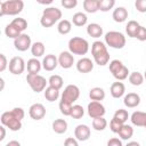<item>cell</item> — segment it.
I'll return each instance as SVG.
<instances>
[{
  "instance_id": "obj_1",
  "label": "cell",
  "mask_w": 146,
  "mask_h": 146,
  "mask_svg": "<svg viewBox=\"0 0 146 146\" xmlns=\"http://www.w3.org/2000/svg\"><path fill=\"white\" fill-rule=\"evenodd\" d=\"M91 55L95 63L99 66H105L110 62V54L107 51L106 43L103 41H95L91 44Z\"/></svg>"
},
{
  "instance_id": "obj_2",
  "label": "cell",
  "mask_w": 146,
  "mask_h": 146,
  "mask_svg": "<svg viewBox=\"0 0 146 146\" xmlns=\"http://www.w3.org/2000/svg\"><path fill=\"white\" fill-rule=\"evenodd\" d=\"M24 9V2L23 0H7L2 1L0 6V16L9 15V16H16Z\"/></svg>"
},
{
  "instance_id": "obj_3",
  "label": "cell",
  "mask_w": 146,
  "mask_h": 146,
  "mask_svg": "<svg viewBox=\"0 0 146 146\" xmlns=\"http://www.w3.org/2000/svg\"><path fill=\"white\" fill-rule=\"evenodd\" d=\"M106 46L113 49H122L125 46V36L119 31H110L104 36Z\"/></svg>"
},
{
  "instance_id": "obj_4",
  "label": "cell",
  "mask_w": 146,
  "mask_h": 146,
  "mask_svg": "<svg viewBox=\"0 0 146 146\" xmlns=\"http://www.w3.org/2000/svg\"><path fill=\"white\" fill-rule=\"evenodd\" d=\"M68 50L73 55H86L89 50V42L81 36H73L68 41Z\"/></svg>"
},
{
  "instance_id": "obj_5",
  "label": "cell",
  "mask_w": 146,
  "mask_h": 146,
  "mask_svg": "<svg viewBox=\"0 0 146 146\" xmlns=\"http://www.w3.org/2000/svg\"><path fill=\"white\" fill-rule=\"evenodd\" d=\"M26 81L29 83V86L31 87V89L39 94L41 91H44V89L47 88V83L48 81L46 80V78H43L40 74H32V73H27L26 75Z\"/></svg>"
},
{
  "instance_id": "obj_6",
  "label": "cell",
  "mask_w": 146,
  "mask_h": 146,
  "mask_svg": "<svg viewBox=\"0 0 146 146\" xmlns=\"http://www.w3.org/2000/svg\"><path fill=\"white\" fill-rule=\"evenodd\" d=\"M0 121L3 125H6L9 130L11 131H18L21 130L22 128V120H18L13 113L11 111H7V112H3L1 114V117H0Z\"/></svg>"
},
{
  "instance_id": "obj_7",
  "label": "cell",
  "mask_w": 146,
  "mask_h": 146,
  "mask_svg": "<svg viewBox=\"0 0 146 146\" xmlns=\"http://www.w3.org/2000/svg\"><path fill=\"white\" fill-rule=\"evenodd\" d=\"M8 68H9V72L14 75H21L25 68H26V63L24 62V59L19 56H15L13 57L10 60H9V64H8Z\"/></svg>"
},
{
  "instance_id": "obj_8",
  "label": "cell",
  "mask_w": 146,
  "mask_h": 146,
  "mask_svg": "<svg viewBox=\"0 0 146 146\" xmlns=\"http://www.w3.org/2000/svg\"><path fill=\"white\" fill-rule=\"evenodd\" d=\"M80 97V89L78 86L75 84H68L65 87L62 96H60V99L63 100H66L68 103H74L78 100V98Z\"/></svg>"
},
{
  "instance_id": "obj_9",
  "label": "cell",
  "mask_w": 146,
  "mask_h": 146,
  "mask_svg": "<svg viewBox=\"0 0 146 146\" xmlns=\"http://www.w3.org/2000/svg\"><path fill=\"white\" fill-rule=\"evenodd\" d=\"M14 46L15 49L18 51H26L27 49H31L32 46L31 36L26 33H21L16 39H14Z\"/></svg>"
},
{
  "instance_id": "obj_10",
  "label": "cell",
  "mask_w": 146,
  "mask_h": 146,
  "mask_svg": "<svg viewBox=\"0 0 146 146\" xmlns=\"http://www.w3.org/2000/svg\"><path fill=\"white\" fill-rule=\"evenodd\" d=\"M87 111H88V115L91 119H95V117H98V116H104L105 113H106L105 106L98 100H91L88 104Z\"/></svg>"
},
{
  "instance_id": "obj_11",
  "label": "cell",
  "mask_w": 146,
  "mask_h": 146,
  "mask_svg": "<svg viewBox=\"0 0 146 146\" xmlns=\"http://www.w3.org/2000/svg\"><path fill=\"white\" fill-rule=\"evenodd\" d=\"M29 115L31 116V119H33L35 121H39V120H41L46 116V107L40 103H35V104L30 106Z\"/></svg>"
},
{
  "instance_id": "obj_12",
  "label": "cell",
  "mask_w": 146,
  "mask_h": 146,
  "mask_svg": "<svg viewBox=\"0 0 146 146\" xmlns=\"http://www.w3.org/2000/svg\"><path fill=\"white\" fill-rule=\"evenodd\" d=\"M58 64L60 65L62 68L67 70L71 68L74 64V57L73 54L68 50V51H62L58 56Z\"/></svg>"
},
{
  "instance_id": "obj_13",
  "label": "cell",
  "mask_w": 146,
  "mask_h": 146,
  "mask_svg": "<svg viewBox=\"0 0 146 146\" xmlns=\"http://www.w3.org/2000/svg\"><path fill=\"white\" fill-rule=\"evenodd\" d=\"M90 133H91V130L87 124H78L74 129V137L79 141L88 140L90 137Z\"/></svg>"
},
{
  "instance_id": "obj_14",
  "label": "cell",
  "mask_w": 146,
  "mask_h": 146,
  "mask_svg": "<svg viewBox=\"0 0 146 146\" xmlns=\"http://www.w3.org/2000/svg\"><path fill=\"white\" fill-rule=\"evenodd\" d=\"M76 70L80 73H89L94 70V62L88 57H82L76 62Z\"/></svg>"
},
{
  "instance_id": "obj_15",
  "label": "cell",
  "mask_w": 146,
  "mask_h": 146,
  "mask_svg": "<svg viewBox=\"0 0 146 146\" xmlns=\"http://www.w3.org/2000/svg\"><path fill=\"white\" fill-rule=\"evenodd\" d=\"M57 65H58V58L52 54L46 55L42 59V67L48 72L54 71L57 67Z\"/></svg>"
},
{
  "instance_id": "obj_16",
  "label": "cell",
  "mask_w": 146,
  "mask_h": 146,
  "mask_svg": "<svg viewBox=\"0 0 146 146\" xmlns=\"http://www.w3.org/2000/svg\"><path fill=\"white\" fill-rule=\"evenodd\" d=\"M123 104L129 108H135L140 104V96L136 92H129L123 97Z\"/></svg>"
},
{
  "instance_id": "obj_17",
  "label": "cell",
  "mask_w": 146,
  "mask_h": 146,
  "mask_svg": "<svg viewBox=\"0 0 146 146\" xmlns=\"http://www.w3.org/2000/svg\"><path fill=\"white\" fill-rule=\"evenodd\" d=\"M130 121L136 127H144L146 125V112L136 111L130 115Z\"/></svg>"
},
{
  "instance_id": "obj_18",
  "label": "cell",
  "mask_w": 146,
  "mask_h": 146,
  "mask_svg": "<svg viewBox=\"0 0 146 146\" xmlns=\"http://www.w3.org/2000/svg\"><path fill=\"white\" fill-rule=\"evenodd\" d=\"M110 91H111V95L113 98H121L125 92V87L122 82L116 81V82H113L111 84Z\"/></svg>"
},
{
  "instance_id": "obj_19",
  "label": "cell",
  "mask_w": 146,
  "mask_h": 146,
  "mask_svg": "<svg viewBox=\"0 0 146 146\" xmlns=\"http://www.w3.org/2000/svg\"><path fill=\"white\" fill-rule=\"evenodd\" d=\"M112 17L116 23H123L128 18V10L125 7H117L113 10Z\"/></svg>"
},
{
  "instance_id": "obj_20",
  "label": "cell",
  "mask_w": 146,
  "mask_h": 146,
  "mask_svg": "<svg viewBox=\"0 0 146 146\" xmlns=\"http://www.w3.org/2000/svg\"><path fill=\"white\" fill-rule=\"evenodd\" d=\"M42 15L51 18L55 22H58L62 18V11H60V9H58L56 7H47L46 9H43Z\"/></svg>"
},
{
  "instance_id": "obj_21",
  "label": "cell",
  "mask_w": 146,
  "mask_h": 146,
  "mask_svg": "<svg viewBox=\"0 0 146 146\" xmlns=\"http://www.w3.org/2000/svg\"><path fill=\"white\" fill-rule=\"evenodd\" d=\"M87 33L91 38H100L103 35V27L97 23H90L87 26Z\"/></svg>"
},
{
  "instance_id": "obj_22",
  "label": "cell",
  "mask_w": 146,
  "mask_h": 146,
  "mask_svg": "<svg viewBox=\"0 0 146 146\" xmlns=\"http://www.w3.org/2000/svg\"><path fill=\"white\" fill-rule=\"evenodd\" d=\"M41 67H42V63H41L36 57L29 59L27 63H26L27 72H29V73H32V74H38V73L40 72Z\"/></svg>"
},
{
  "instance_id": "obj_23",
  "label": "cell",
  "mask_w": 146,
  "mask_h": 146,
  "mask_svg": "<svg viewBox=\"0 0 146 146\" xmlns=\"http://www.w3.org/2000/svg\"><path fill=\"white\" fill-rule=\"evenodd\" d=\"M67 127H68V124L64 119H56L52 122V130L58 135L65 133L67 131Z\"/></svg>"
},
{
  "instance_id": "obj_24",
  "label": "cell",
  "mask_w": 146,
  "mask_h": 146,
  "mask_svg": "<svg viewBox=\"0 0 146 146\" xmlns=\"http://www.w3.org/2000/svg\"><path fill=\"white\" fill-rule=\"evenodd\" d=\"M117 135H119V137L122 140H129L133 136V128L131 125H129V124L123 123L122 127H121V129L119 130Z\"/></svg>"
},
{
  "instance_id": "obj_25",
  "label": "cell",
  "mask_w": 146,
  "mask_h": 146,
  "mask_svg": "<svg viewBox=\"0 0 146 146\" xmlns=\"http://www.w3.org/2000/svg\"><path fill=\"white\" fill-rule=\"evenodd\" d=\"M83 9L88 14H95L99 10V0H84Z\"/></svg>"
},
{
  "instance_id": "obj_26",
  "label": "cell",
  "mask_w": 146,
  "mask_h": 146,
  "mask_svg": "<svg viewBox=\"0 0 146 146\" xmlns=\"http://www.w3.org/2000/svg\"><path fill=\"white\" fill-rule=\"evenodd\" d=\"M44 98L48 102H55L59 98V89L54 88L51 86H48L44 89Z\"/></svg>"
},
{
  "instance_id": "obj_27",
  "label": "cell",
  "mask_w": 146,
  "mask_h": 146,
  "mask_svg": "<svg viewBox=\"0 0 146 146\" xmlns=\"http://www.w3.org/2000/svg\"><path fill=\"white\" fill-rule=\"evenodd\" d=\"M87 22H88V17H87V15H86L84 13H82V11L75 13V14L73 15V17H72V23H73L75 26H78V27L84 26V25L87 24Z\"/></svg>"
},
{
  "instance_id": "obj_28",
  "label": "cell",
  "mask_w": 146,
  "mask_h": 146,
  "mask_svg": "<svg viewBox=\"0 0 146 146\" xmlns=\"http://www.w3.org/2000/svg\"><path fill=\"white\" fill-rule=\"evenodd\" d=\"M44 50H46L44 44H43L41 41H35V42H33L32 46H31V52H32L33 57L39 58V57L43 56V55H44Z\"/></svg>"
},
{
  "instance_id": "obj_29",
  "label": "cell",
  "mask_w": 146,
  "mask_h": 146,
  "mask_svg": "<svg viewBox=\"0 0 146 146\" xmlns=\"http://www.w3.org/2000/svg\"><path fill=\"white\" fill-rule=\"evenodd\" d=\"M89 97L91 100H103L105 98V90L100 87H95L89 90Z\"/></svg>"
},
{
  "instance_id": "obj_30",
  "label": "cell",
  "mask_w": 146,
  "mask_h": 146,
  "mask_svg": "<svg viewBox=\"0 0 146 146\" xmlns=\"http://www.w3.org/2000/svg\"><path fill=\"white\" fill-rule=\"evenodd\" d=\"M72 30V23L68 21V19H60L57 24V31L58 33L65 35V34H68Z\"/></svg>"
},
{
  "instance_id": "obj_31",
  "label": "cell",
  "mask_w": 146,
  "mask_h": 146,
  "mask_svg": "<svg viewBox=\"0 0 146 146\" xmlns=\"http://www.w3.org/2000/svg\"><path fill=\"white\" fill-rule=\"evenodd\" d=\"M128 79H129V82H130L132 86H136V87L141 86L143 82H144V80H145L144 75H143L140 72H131V73L129 74Z\"/></svg>"
},
{
  "instance_id": "obj_32",
  "label": "cell",
  "mask_w": 146,
  "mask_h": 146,
  "mask_svg": "<svg viewBox=\"0 0 146 146\" xmlns=\"http://www.w3.org/2000/svg\"><path fill=\"white\" fill-rule=\"evenodd\" d=\"M107 127V121L106 119H104V116H98L92 119V128L96 131H103L105 130Z\"/></svg>"
},
{
  "instance_id": "obj_33",
  "label": "cell",
  "mask_w": 146,
  "mask_h": 146,
  "mask_svg": "<svg viewBox=\"0 0 146 146\" xmlns=\"http://www.w3.org/2000/svg\"><path fill=\"white\" fill-rule=\"evenodd\" d=\"M139 23L136 22V21H129L127 26H125V32L128 34L129 38H135L136 36V33H137V30L139 27Z\"/></svg>"
},
{
  "instance_id": "obj_34",
  "label": "cell",
  "mask_w": 146,
  "mask_h": 146,
  "mask_svg": "<svg viewBox=\"0 0 146 146\" xmlns=\"http://www.w3.org/2000/svg\"><path fill=\"white\" fill-rule=\"evenodd\" d=\"M129 117H130V116H129L128 111H127V110H122V108L116 110L115 113H114V115H113V119H115L116 121H119V122H121V123H125Z\"/></svg>"
},
{
  "instance_id": "obj_35",
  "label": "cell",
  "mask_w": 146,
  "mask_h": 146,
  "mask_svg": "<svg viewBox=\"0 0 146 146\" xmlns=\"http://www.w3.org/2000/svg\"><path fill=\"white\" fill-rule=\"evenodd\" d=\"M48 83L49 86L54 87V88H57V89H60L63 87V83H64V80L60 75H57V74H54V75H50V78L48 79Z\"/></svg>"
},
{
  "instance_id": "obj_36",
  "label": "cell",
  "mask_w": 146,
  "mask_h": 146,
  "mask_svg": "<svg viewBox=\"0 0 146 146\" xmlns=\"http://www.w3.org/2000/svg\"><path fill=\"white\" fill-rule=\"evenodd\" d=\"M11 25H14L19 32L23 33V31H25L27 29V22L25 18H22V17H17V18H14L11 21Z\"/></svg>"
},
{
  "instance_id": "obj_37",
  "label": "cell",
  "mask_w": 146,
  "mask_h": 146,
  "mask_svg": "<svg viewBox=\"0 0 146 146\" xmlns=\"http://www.w3.org/2000/svg\"><path fill=\"white\" fill-rule=\"evenodd\" d=\"M72 106H73V104H72V103H68V102H66V100L60 99V102H59V111H60V113H62L63 115H65V116H70V115H71Z\"/></svg>"
},
{
  "instance_id": "obj_38",
  "label": "cell",
  "mask_w": 146,
  "mask_h": 146,
  "mask_svg": "<svg viewBox=\"0 0 146 146\" xmlns=\"http://www.w3.org/2000/svg\"><path fill=\"white\" fill-rule=\"evenodd\" d=\"M84 115V108L81 106V105H73L72 106V112H71V117L75 119V120H79L81 117H83Z\"/></svg>"
},
{
  "instance_id": "obj_39",
  "label": "cell",
  "mask_w": 146,
  "mask_h": 146,
  "mask_svg": "<svg viewBox=\"0 0 146 146\" xmlns=\"http://www.w3.org/2000/svg\"><path fill=\"white\" fill-rule=\"evenodd\" d=\"M22 32H19L14 25H11V23H9L6 27H5V34L8 36V38H11V39H16Z\"/></svg>"
},
{
  "instance_id": "obj_40",
  "label": "cell",
  "mask_w": 146,
  "mask_h": 146,
  "mask_svg": "<svg viewBox=\"0 0 146 146\" xmlns=\"http://www.w3.org/2000/svg\"><path fill=\"white\" fill-rule=\"evenodd\" d=\"M129 70H128V67L125 66V65H123L117 72H115L114 74H113V76L117 80V81H123V80H125L128 76H129Z\"/></svg>"
},
{
  "instance_id": "obj_41",
  "label": "cell",
  "mask_w": 146,
  "mask_h": 146,
  "mask_svg": "<svg viewBox=\"0 0 146 146\" xmlns=\"http://www.w3.org/2000/svg\"><path fill=\"white\" fill-rule=\"evenodd\" d=\"M115 5V0H99V10L100 11H108Z\"/></svg>"
},
{
  "instance_id": "obj_42",
  "label": "cell",
  "mask_w": 146,
  "mask_h": 146,
  "mask_svg": "<svg viewBox=\"0 0 146 146\" xmlns=\"http://www.w3.org/2000/svg\"><path fill=\"white\" fill-rule=\"evenodd\" d=\"M123 66V63L121 62V60H119V59H113V60H111L110 62V72L112 73V75L115 73V72H117L121 67Z\"/></svg>"
},
{
  "instance_id": "obj_43",
  "label": "cell",
  "mask_w": 146,
  "mask_h": 146,
  "mask_svg": "<svg viewBox=\"0 0 146 146\" xmlns=\"http://www.w3.org/2000/svg\"><path fill=\"white\" fill-rule=\"evenodd\" d=\"M135 38L137 40H139V41H146V27L140 25L138 27V30H137V33H136Z\"/></svg>"
},
{
  "instance_id": "obj_44",
  "label": "cell",
  "mask_w": 146,
  "mask_h": 146,
  "mask_svg": "<svg viewBox=\"0 0 146 146\" xmlns=\"http://www.w3.org/2000/svg\"><path fill=\"white\" fill-rule=\"evenodd\" d=\"M122 124H123V123H121V122L116 121L115 119H112V120H111V122H110V129H111V131H112V132L117 133V132H119V130L121 129Z\"/></svg>"
},
{
  "instance_id": "obj_45",
  "label": "cell",
  "mask_w": 146,
  "mask_h": 146,
  "mask_svg": "<svg viewBox=\"0 0 146 146\" xmlns=\"http://www.w3.org/2000/svg\"><path fill=\"white\" fill-rule=\"evenodd\" d=\"M60 3L66 9H73L78 6V0H60Z\"/></svg>"
},
{
  "instance_id": "obj_46",
  "label": "cell",
  "mask_w": 146,
  "mask_h": 146,
  "mask_svg": "<svg viewBox=\"0 0 146 146\" xmlns=\"http://www.w3.org/2000/svg\"><path fill=\"white\" fill-rule=\"evenodd\" d=\"M135 7L139 13H146V0H136Z\"/></svg>"
},
{
  "instance_id": "obj_47",
  "label": "cell",
  "mask_w": 146,
  "mask_h": 146,
  "mask_svg": "<svg viewBox=\"0 0 146 146\" xmlns=\"http://www.w3.org/2000/svg\"><path fill=\"white\" fill-rule=\"evenodd\" d=\"M11 113H13L18 120H23L24 116H25V112H24V110H23L22 107H14V108L11 110Z\"/></svg>"
},
{
  "instance_id": "obj_48",
  "label": "cell",
  "mask_w": 146,
  "mask_h": 146,
  "mask_svg": "<svg viewBox=\"0 0 146 146\" xmlns=\"http://www.w3.org/2000/svg\"><path fill=\"white\" fill-rule=\"evenodd\" d=\"M9 62L7 60V57L5 54H0V72H3L8 67Z\"/></svg>"
},
{
  "instance_id": "obj_49",
  "label": "cell",
  "mask_w": 146,
  "mask_h": 146,
  "mask_svg": "<svg viewBox=\"0 0 146 146\" xmlns=\"http://www.w3.org/2000/svg\"><path fill=\"white\" fill-rule=\"evenodd\" d=\"M64 145L65 146H78L79 145V140L75 137H68V138L65 139Z\"/></svg>"
},
{
  "instance_id": "obj_50",
  "label": "cell",
  "mask_w": 146,
  "mask_h": 146,
  "mask_svg": "<svg viewBox=\"0 0 146 146\" xmlns=\"http://www.w3.org/2000/svg\"><path fill=\"white\" fill-rule=\"evenodd\" d=\"M107 145L108 146H122L123 143H122V139L121 138H111L108 141H107Z\"/></svg>"
},
{
  "instance_id": "obj_51",
  "label": "cell",
  "mask_w": 146,
  "mask_h": 146,
  "mask_svg": "<svg viewBox=\"0 0 146 146\" xmlns=\"http://www.w3.org/2000/svg\"><path fill=\"white\" fill-rule=\"evenodd\" d=\"M6 128H7V127L3 125V124L0 127V131H1V135H0V141H2V140L5 139V137H6Z\"/></svg>"
},
{
  "instance_id": "obj_52",
  "label": "cell",
  "mask_w": 146,
  "mask_h": 146,
  "mask_svg": "<svg viewBox=\"0 0 146 146\" xmlns=\"http://www.w3.org/2000/svg\"><path fill=\"white\" fill-rule=\"evenodd\" d=\"M52 1H54V0H36L38 3H40V5H44V6H48V5L52 3Z\"/></svg>"
},
{
  "instance_id": "obj_53",
  "label": "cell",
  "mask_w": 146,
  "mask_h": 146,
  "mask_svg": "<svg viewBox=\"0 0 146 146\" xmlns=\"http://www.w3.org/2000/svg\"><path fill=\"white\" fill-rule=\"evenodd\" d=\"M6 146H21V143L17 140H11V141H8Z\"/></svg>"
},
{
  "instance_id": "obj_54",
  "label": "cell",
  "mask_w": 146,
  "mask_h": 146,
  "mask_svg": "<svg viewBox=\"0 0 146 146\" xmlns=\"http://www.w3.org/2000/svg\"><path fill=\"white\" fill-rule=\"evenodd\" d=\"M128 145H137V146H138V145H139V143H138V141H129V143H128Z\"/></svg>"
},
{
  "instance_id": "obj_55",
  "label": "cell",
  "mask_w": 146,
  "mask_h": 146,
  "mask_svg": "<svg viewBox=\"0 0 146 146\" xmlns=\"http://www.w3.org/2000/svg\"><path fill=\"white\" fill-rule=\"evenodd\" d=\"M0 82H1V90H2V89H3V87H5V81H3V79H2V78L0 79Z\"/></svg>"
},
{
  "instance_id": "obj_56",
  "label": "cell",
  "mask_w": 146,
  "mask_h": 146,
  "mask_svg": "<svg viewBox=\"0 0 146 146\" xmlns=\"http://www.w3.org/2000/svg\"><path fill=\"white\" fill-rule=\"evenodd\" d=\"M144 78H145V80H146V71H145V73H144Z\"/></svg>"
},
{
  "instance_id": "obj_57",
  "label": "cell",
  "mask_w": 146,
  "mask_h": 146,
  "mask_svg": "<svg viewBox=\"0 0 146 146\" xmlns=\"http://www.w3.org/2000/svg\"><path fill=\"white\" fill-rule=\"evenodd\" d=\"M145 129H146V125H145Z\"/></svg>"
}]
</instances>
